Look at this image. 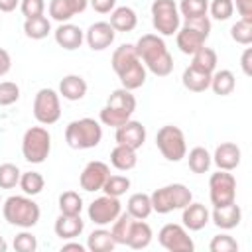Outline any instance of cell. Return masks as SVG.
Listing matches in <instances>:
<instances>
[{"mask_svg": "<svg viewBox=\"0 0 252 252\" xmlns=\"http://www.w3.org/2000/svg\"><path fill=\"white\" fill-rule=\"evenodd\" d=\"M114 138H116V144H122V146H128V148L138 150V148H142L144 142H146V128H144L142 122L130 118V120H126L122 126L116 128Z\"/></svg>", "mask_w": 252, "mask_h": 252, "instance_id": "obj_15", "label": "cell"}, {"mask_svg": "<svg viewBox=\"0 0 252 252\" xmlns=\"http://www.w3.org/2000/svg\"><path fill=\"white\" fill-rule=\"evenodd\" d=\"M128 189H130V179L126 175H108L102 185L104 195H110V197H120Z\"/></svg>", "mask_w": 252, "mask_h": 252, "instance_id": "obj_40", "label": "cell"}, {"mask_svg": "<svg viewBox=\"0 0 252 252\" xmlns=\"http://www.w3.org/2000/svg\"><path fill=\"white\" fill-rule=\"evenodd\" d=\"M181 81H183V87H185L187 91H191V93H203V91H207L209 85H211V73L199 71V69H195V67L189 65V67L183 71Z\"/></svg>", "mask_w": 252, "mask_h": 252, "instance_id": "obj_26", "label": "cell"}, {"mask_svg": "<svg viewBox=\"0 0 252 252\" xmlns=\"http://www.w3.org/2000/svg\"><path fill=\"white\" fill-rule=\"evenodd\" d=\"M83 39H85V33L75 24L65 22V24H59V28L55 30V41H57V45L63 47V49H67V51L79 49L81 43H83Z\"/></svg>", "mask_w": 252, "mask_h": 252, "instance_id": "obj_18", "label": "cell"}, {"mask_svg": "<svg viewBox=\"0 0 252 252\" xmlns=\"http://www.w3.org/2000/svg\"><path fill=\"white\" fill-rule=\"evenodd\" d=\"M114 37H116V32L108 22H94L85 32V39L93 51H102V49L110 47Z\"/></svg>", "mask_w": 252, "mask_h": 252, "instance_id": "obj_14", "label": "cell"}, {"mask_svg": "<svg viewBox=\"0 0 252 252\" xmlns=\"http://www.w3.org/2000/svg\"><path fill=\"white\" fill-rule=\"evenodd\" d=\"M240 148L232 142H222L217 146L215 150V156H213V161L217 163L219 169H224V171H232L240 165Z\"/></svg>", "mask_w": 252, "mask_h": 252, "instance_id": "obj_16", "label": "cell"}, {"mask_svg": "<svg viewBox=\"0 0 252 252\" xmlns=\"http://www.w3.org/2000/svg\"><path fill=\"white\" fill-rule=\"evenodd\" d=\"M110 175V169L104 161H89L85 165V169L81 171V177H79V183H81V189L89 191V193H94V191H100L106 177Z\"/></svg>", "mask_w": 252, "mask_h": 252, "instance_id": "obj_13", "label": "cell"}, {"mask_svg": "<svg viewBox=\"0 0 252 252\" xmlns=\"http://www.w3.org/2000/svg\"><path fill=\"white\" fill-rule=\"evenodd\" d=\"M209 10H211V16H213L215 20L224 22V20H228V18L232 16V12H234V2H232V0H213L211 6H209Z\"/></svg>", "mask_w": 252, "mask_h": 252, "instance_id": "obj_44", "label": "cell"}, {"mask_svg": "<svg viewBox=\"0 0 252 252\" xmlns=\"http://www.w3.org/2000/svg\"><path fill=\"white\" fill-rule=\"evenodd\" d=\"M126 120H130V114H126V112H122V110H116V108H112V106H104V108L100 110V122H102L104 126L118 128V126H122Z\"/></svg>", "mask_w": 252, "mask_h": 252, "instance_id": "obj_43", "label": "cell"}, {"mask_svg": "<svg viewBox=\"0 0 252 252\" xmlns=\"http://www.w3.org/2000/svg\"><path fill=\"white\" fill-rule=\"evenodd\" d=\"M55 234L63 240H71L75 236H79L85 228V222L81 219V215H59L55 220Z\"/></svg>", "mask_w": 252, "mask_h": 252, "instance_id": "obj_20", "label": "cell"}, {"mask_svg": "<svg viewBox=\"0 0 252 252\" xmlns=\"http://www.w3.org/2000/svg\"><path fill=\"white\" fill-rule=\"evenodd\" d=\"M22 171L14 163H2L0 165V189H14L20 183Z\"/></svg>", "mask_w": 252, "mask_h": 252, "instance_id": "obj_41", "label": "cell"}, {"mask_svg": "<svg viewBox=\"0 0 252 252\" xmlns=\"http://www.w3.org/2000/svg\"><path fill=\"white\" fill-rule=\"evenodd\" d=\"M158 240L169 252H193L195 250V244L191 236L187 234V228L175 222L163 224L158 232Z\"/></svg>", "mask_w": 252, "mask_h": 252, "instance_id": "obj_11", "label": "cell"}, {"mask_svg": "<svg viewBox=\"0 0 252 252\" xmlns=\"http://www.w3.org/2000/svg\"><path fill=\"white\" fill-rule=\"evenodd\" d=\"M75 14L77 12H75V6L71 0H51L49 2V16L59 24L69 22Z\"/></svg>", "mask_w": 252, "mask_h": 252, "instance_id": "obj_37", "label": "cell"}, {"mask_svg": "<svg viewBox=\"0 0 252 252\" xmlns=\"http://www.w3.org/2000/svg\"><path fill=\"white\" fill-rule=\"evenodd\" d=\"M33 116L39 124L51 126L61 118L59 94L53 89H39L33 98Z\"/></svg>", "mask_w": 252, "mask_h": 252, "instance_id": "obj_10", "label": "cell"}, {"mask_svg": "<svg viewBox=\"0 0 252 252\" xmlns=\"http://www.w3.org/2000/svg\"><path fill=\"white\" fill-rule=\"evenodd\" d=\"M152 228L148 222L144 220H134L132 228H130V234H128V240H126V246H130L132 250H144L150 246L152 242Z\"/></svg>", "mask_w": 252, "mask_h": 252, "instance_id": "obj_23", "label": "cell"}, {"mask_svg": "<svg viewBox=\"0 0 252 252\" xmlns=\"http://www.w3.org/2000/svg\"><path fill=\"white\" fill-rule=\"evenodd\" d=\"M71 2H73V6H75V12H77V14L85 12L87 6H89V0H71Z\"/></svg>", "mask_w": 252, "mask_h": 252, "instance_id": "obj_55", "label": "cell"}, {"mask_svg": "<svg viewBox=\"0 0 252 252\" xmlns=\"http://www.w3.org/2000/svg\"><path fill=\"white\" fill-rule=\"evenodd\" d=\"M51 152V136L43 126H32L22 138V154L30 163H43Z\"/></svg>", "mask_w": 252, "mask_h": 252, "instance_id": "obj_6", "label": "cell"}, {"mask_svg": "<svg viewBox=\"0 0 252 252\" xmlns=\"http://www.w3.org/2000/svg\"><path fill=\"white\" fill-rule=\"evenodd\" d=\"M20 0H0V12H14Z\"/></svg>", "mask_w": 252, "mask_h": 252, "instance_id": "obj_53", "label": "cell"}, {"mask_svg": "<svg viewBox=\"0 0 252 252\" xmlns=\"http://www.w3.org/2000/svg\"><path fill=\"white\" fill-rule=\"evenodd\" d=\"M20 98V87L12 81L0 83V106H10Z\"/></svg>", "mask_w": 252, "mask_h": 252, "instance_id": "obj_46", "label": "cell"}, {"mask_svg": "<svg viewBox=\"0 0 252 252\" xmlns=\"http://www.w3.org/2000/svg\"><path fill=\"white\" fill-rule=\"evenodd\" d=\"M0 201H2V199H0Z\"/></svg>", "mask_w": 252, "mask_h": 252, "instance_id": "obj_57", "label": "cell"}, {"mask_svg": "<svg viewBox=\"0 0 252 252\" xmlns=\"http://www.w3.org/2000/svg\"><path fill=\"white\" fill-rule=\"evenodd\" d=\"M209 33H211V20H209V16L185 20L183 26L175 33V41H177L179 51L185 53V55H193L199 47L205 45Z\"/></svg>", "mask_w": 252, "mask_h": 252, "instance_id": "obj_4", "label": "cell"}, {"mask_svg": "<svg viewBox=\"0 0 252 252\" xmlns=\"http://www.w3.org/2000/svg\"><path fill=\"white\" fill-rule=\"evenodd\" d=\"M250 59H252V49L250 47H246L244 49V53H242V59H240V65H242V71H244V75H252V65H250Z\"/></svg>", "mask_w": 252, "mask_h": 252, "instance_id": "obj_52", "label": "cell"}, {"mask_svg": "<svg viewBox=\"0 0 252 252\" xmlns=\"http://www.w3.org/2000/svg\"><path fill=\"white\" fill-rule=\"evenodd\" d=\"M156 146L159 154L167 161H181L187 156V144H185V134L181 128L167 124L161 126L156 134Z\"/></svg>", "mask_w": 252, "mask_h": 252, "instance_id": "obj_7", "label": "cell"}, {"mask_svg": "<svg viewBox=\"0 0 252 252\" xmlns=\"http://www.w3.org/2000/svg\"><path fill=\"white\" fill-rule=\"evenodd\" d=\"M69 250H75V252H85V246L79 244V242H67L61 246V252H69Z\"/></svg>", "mask_w": 252, "mask_h": 252, "instance_id": "obj_54", "label": "cell"}, {"mask_svg": "<svg viewBox=\"0 0 252 252\" xmlns=\"http://www.w3.org/2000/svg\"><path fill=\"white\" fill-rule=\"evenodd\" d=\"M87 213H89V220H93L98 226H106V224H112V220L122 213V205L118 197L102 195L89 205Z\"/></svg>", "mask_w": 252, "mask_h": 252, "instance_id": "obj_12", "label": "cell"}, {"mask_svg": "<svg viewBox=\"0 0 252 252\" xmlns=\"http://www.w3.org/2000/svg\"><path fill=\"white\" fill-rule=\"evenodd\" d=\"M59 94L65 100H81L87 94V81L81 75H67L59 83Z\"/></svg>", "mask_w": 252, "mask_h": 252, "instance_id": "obj_21", "label": "cell"}, {"mask_svg": "<svg viewBox=\"0 0 252 252\" xmlns=\"http://www.w3.org/2000/svg\"><path fill=\"white\" fill-rule=\"evenodd\" d=\"M183 215H181V220H183V226L187 230H201L207 226L209 219H211V213L209 209L203 205V203H189L187 207L181 209Z\"/></svg>", "mask_w": 252, "mask_h": 252, "instance_id": "obj_17", "label": "cell"}, {"mask_svg": "<svg viewBox=\"0 0 252 252\" xmlns=\"http://www.w3.org/2000/svg\"><path fill=\"white\" fill-rule=\"evenodd\" d=\"M230 37L240 43V45H250L252 43V22H244L238 20L236 24H232L230 28Z\"/></svg>", "mask_w": 252, "mask_h": 252, "instance_id": "obj_42", "label": "cell"}, {"mask_svg": "<svg viewBox=\"0 0 252 252\" xmlns=\"http://www.w3.org/2000/svg\"><path fill=\"white\" fill-rule=\"evenodd\" d=\"M110 163L118 171H130V169H134L136 163H138L136 150L134 148H128V146H122V144H116V148L110 152Z\"/></svg>", "mask_w": 252, "mask_h": 252, "instance_id": "obj_24", "label": "cell"}, {"mask_svg": "<svg viewBox=\"0 0 252 252\" xmlns=\"http://www.w3.org/2000/svg\"><path fill=\"white\" fill-rule=\"evenodd\" d=\"M12 67V59H10V53L6 49L0 47V77H4Z\"/></svg>", "mask_w": 252, "mask_h": 252, "instance_id": "obj_51", "label": "cell"}, {"mask_svg": "<svg viewBox=\"0 0 252 252\" xmlns=\"http://www.w3.org/2000/svg\"><path fill=\"white\" fill-rule=\"evenodd\" d=\"M51 32V22L45 16H37V18H28L24 22V33L30 39H43L47 37Z\"/></svg>", "mask_w": 252, "mask_h": 252, "instance_id": "obj_34", "label": "cell"}, {"mask_svg": "<svg viewBox=\"0 0 252 252\" xmlns=\"http://www.w3.org/2000/svg\"><path fill=\"white\" fill-rule=\"evenodd\" d=\"M2 215L6 222L20 226V228H32L39 220V205L30 199V195H12L2 205Z\"/></svg>", "mask_w": 252, "mask_h": 252, "instance_id": "obj_2", "label": "cell"}, {"mask_svg": "<svg viewBox=\"0 0 252 252\" xmlns=\"http://www.w3.org/2000/svg\"><path fill=\"white\" fill-rule=\"evenodd\" d=\"M89 4L93 6L94 12H98V14H108V12L114 10L116 0H89Z\"/></svg>", "mask_w": 252, "mask_h": 252, "instance_id": "obj_50", "label": "cell"}, {"mask_svg": "<svg viewBox=\"0 0 252 252\" xmlns=\"http://www.w3.org/2000/svg\"><path fill=\"white\" fill-rule=\"evenodd\" d=\"M102 140V126L94 118H79L67 124L65 142L73 150H91L96 148Z\"/></svg>", "mask_w": 252, "mask_h": 252, "instance_id": "obj_3", "label": "cell"}, {"mask_svg": "<svg viewBox=\"0 0 252 252\" xmlns=\"http://www.w3.org/2000/svg\"><path fill=\"white\" fill-rule=\"evenodd\" d=\"M134 217L126 211V213H120L114 220H112V230H110V234H112V238H114V242L116 244H124L126 246V240H128V234H130V228H132V224H134Z\"/></svg>", "mask_w": 252, "mask_h": 252, "instance_id": "obj_33", "label": "cell"}, {"mask_svg": "<svg viewBox=\"0 0 252 252\" xmlns=\"http://www.w3.org/2000/svg\"><path fill=\"white\" fill-rule=\"evenodd\" d=\"M209 197L213 207H224L236 199V179L232 173L219 169L209 179Z\"/></svg>", "mask_w": 252, "mask_h": 252, "instance_id": "obj_9", "label": "cell"}, {"mask_svg": "<svg viewBox=\"0 0 252 252\" xmlns=\"http://www.w3.org/2000/svg\"><path fill=\"white\" fill-rule=\"evenodd\" d=\"M177 10H179V16H183L185 20L201 18V16H207L209 2L207 0H181Z\"/></svg>", "mask_w": 252, "mask_h": 252, "instance_id": "obj_39", "label": "cell"}, {"mask_svg": "<svg viewBox=\"0 0 252 252\" xmlns=\"http://www.w3.org/2000/svg\"><path fill=\"white\" fill-rule=\"evenodd\" d=\"M134 47L144 67L156 77H167L173 71V57L167 51V45L159 35L146 33L136 41Z\"/></svg>", "mask_w": 252, "mask_h": 252, "instance_id": "obj_1", "label": "cell"}, {"mask_svg": "<svg viewBox=\"0 0 252 252\" xmlns=\"http://www.w3.org/2000/svg\"><path fill=\"white\" fill-rule=\"evenodd\" d=\"M187 161H189V169H191L193 173H207L209 167H211L213 158H211V154H209L205 148L197 146V148H193V150L189 152Z\"/></svg>", "mask_w": 252, "mask_h": 252, "instance_id": "obj_36", "label": "cell"}, {"mask_svg": "<svg viewBox=\"0 0 252 252\" xmlns=\"http://www.w3.org/2000/svg\"><path fill=\"white\" fill-rule=\"evenodd\" d=\"M236 12L240 20L252 22V0H236Z\"/></svg>", "mask_w": 252, "mask_h": 252, "instance_id": "obj_49", "label": "cell"}, {"mask_svg": "<svg viewBox=\"0 0 252 252\" xmlns=\"http://www.w3.org/2000/svg\"><path fill=\"white\" fill-rule=\"evenodd\" d=\"M152 24L159 35H173L179 30L181 16L173 0H154L152 2Z\"/></svg>", "mask_w": 252, "mask_h": 252, "instance_id": "obj_8", "label": "cell"}, {"mask_svg": "<svg viewBox=\"0 0 252 252\" xmlns=\"http://www.w3.org/2000/svg\"><path fill=\"white\" fill-rule=\"evenodd\" d=\"M20 10L26 16V20L28 18H37V16H43L45 2L43 0H20Z\"/></svg>", "mask_w": 252, "mask_h": 252, "instance_id": "obj_48", "label": "cell"}, {"mask_svg": "<svg viewBox=\"0 0 252 252\" xmlns=\"http://www.w3.org/2000/svg\"><path fill=\"white\" fill-rule=\"evenodd\" d=\"M116 246L110 230H104V228H96L89 234L87 238V248L91 252H112Z\"/></svg>", "mask_w": 252, "mask_h": 252, "instance_id": "obj_31", "label": "cell"}, {"mask_svg": "<svg viewBox=\"0 0 252 252\" xmlns=\"http://www.w3.org/2000/svg\"><path fill=\"white\" fill-rule=\"evenodd\" d=\"M108 24L114 28V32H124L126 33V32H132L138 26V16L130 6H120V8L112 10Z\"/></svg>", "mask_w": 252, "mask_h": 252, "instance_id": "obj_22", "label": "cell"}, {"mask_svg": "<svg viewBox=\"0 0 252 252\" xmlns=\"http://www.w3.org/2000/svg\"><path fill=\"white\" fill-rule=\"evenodd\" d=\"M217 63H219V59H217V51L215 49H211V47H199L195 53H193V61H191V67H195V69H199V71H205V73H211L213 75V71L217 69Z\"/></svg>", "mask_w": 252, "mask_h": 252, "instance_id": "obj_32", "label": "cell"}, {"mask_svg": "<svg viewBox=\"0 0 252 252\" xmlns=\"http://www.w3.org/2000/svg\"><path fill=\"white\" fill-rule=\"evenodd\" d=\"M59 211L61 215H81L83 199L77 191H65L59 195Z\"/></svg>", "mask_w": 252, "mask_h": 252, "instance_id": "obj_38", "label": "cell"}, {"mask_svg": "<svg viewBox=\"0 0 252 252\" xmlns=\"http://www.w3.org/2000/svg\"><path fill=\"white\" fill-rule=\"evenodd\" d=\"M106 106H112V108L122 110V112L132 116L136 110V96L132 94V91L122 87V89H116L110 93V96L106 98Z\"/></svg>", "mask_w": 252, "mask_h": 252, "instance_id": "obj_29", "label": "cell"}, {"mask_svg": "<svg viewBox=\"0 0 252 252\" xmlns=\"http://www.w3.org/2000/svg\"><path fill=\"white\" fill-rule=\"evenodd\" d=\"M209 87H211L213 93L219 94V96H226V94H230V93L234 91V87H236L234 73L228 71V69L213 71V75H211V85H209Z\"/></svg>", "mask_w": 252, "mask_h": 252, "instance_id": "obj_28", "label": "cell"}, {"mask_svg": "<svg viewBox=\"0 0 252 252\" xmlns=\"http://www.w3.org/2000/svg\"><path fill=\"white\" fill-rule=\"evenodd\" d=\"M8 250V244H6V240L0 236V252H6Z\"/></svg>", "mask_w": 252, "mask_h": 252, "instance_id": "obj_56", "label": "cell"}, {"mask_svg": "<svg viewBox=\"0 0 252 252\" xmlns=\"http://www.w3.org/2000/svg\"><path fill=\"white\" fill-rule=\"evenodd\" d=\"M126 211L138 219V220H146L152 213V199L148 193H134L130 195L128 203H126Z\"/></svg>", "mask_w": 252, "mask_h": 252, "instance_id": "obj_30", "label": "cell"}, {"mask_svg": "<svg viewBox=\"0 0 252 252\" xmlns=\"http://www.w3.org/2000/svg\"><path fill=\"white\" fill-rule=\"evenodd\" d=\"M18 185L22 187L24 195L33 197V195H39V193L43 191L45 179H43V175H41L39 171H24V173L20 175V183H18Z\"/></svg>", "mask_w": 252, "mask_h": 252, "instance_id": "obj_35", "label": "cell"}, {"mask_svg": "<svg viewBox=\"0 0 252 252\" xmlns=\"http://www.w3.org/2000/svg\"><path fill=\"white\" fill-rule=\"evenodd\" d=\"M209 250L211 252H236L238 242L228 234H217V236H213V240L209 244Z\"/></svg>", "mask_w": 252, "mask_h": 252, "instance_id": "obj_45", "label": "cell"}, {"mask_svg": "<svg viewBox=\"0 0 252 252\" xmlns=\"http://www.w3.org/2000/svg\"><path fill=\"white\" fill-rule=\"evenodd\" d=\"M150 199H152V211L159 215H167L171 211L187 207L193 201V195L183 183H171V185H163L156 189L150 195Z\"/></svg>", "mask_w": 252, "mask_h": 252, "instance_id": "obj_5", "label": "cell"}, {"mask_svg": "<svg viewBox=\"0 0 252 252\" xmlns=\"http://www.w3.org/2000/svg\"><path fill=\"white\" fill-rule=\"evenodd\" d=\"M35 248H37V240L32 232L24 230V232L14 236V250L16 252H35Z\"/></svg>", "mask_w": 252, "mask_h": 252, "instance_id": "obj_47", "label": "cell"}, {"mask_svg": "<svg viewBox=\"0 0 252 252\" xmlns=\"http://www.w3.org/2000/svg\"><path fill=\"white\" fill-rule=\"evenodd\" d=\"M118 79H120L122 87L128 89V91L140 89V87L146 83V67H144V63H142V61L132 63V65L126 67L122 73H118Z\"/></svg>", "mask_w": 252, "mask_h": 252, "instance_id": "obj_25", "label": "cell"}, {"mask_svg": "<svg viewBox=\"0 0 252 252\" xmlns=\"http://www.w3.org/2000/svg\"><path fill=\"white\" fill-rule=\"evenodd\" d=\"M136 61H140V57H138L136 47H134L132 43H124V45L116 47V49H114V53H112V59H110L112 69H114V73H116V75H118V73H122L126 67H130V65H132V63H136Z\"/></svg>", "mask_w": 252, "mask_h": 252, "instance_id": "obj_27", "label": "cell"}, {"mask_svg": "<svg viewBox=\"0 0 252 252\" xmlns=\"http://www.w3.org/2000/svg\"><path fill=\"white\" fill-rule=\"evenodd\" d=\"M211 219H213V222L219 228L230 230V228H236L240 224V220H242V209L236 203H230V205H224V207H215Z\"/></svg>", "mask_w": 252, "mask_h": 252, "instance_id": "obj_19", "label": "cell"}]
</instances>
